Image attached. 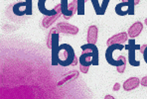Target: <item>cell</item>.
Wrapping results in <instances>:
<instances>
[{
    "label": "cell",
    "mask_w": 147,
    "mask_h": 99,
    "mask_svg": "<svg viewBox=\"0 0 147 99\" xmlns=\"http://www.w3.org/2000/svg\"><path fill=\"white\" fill-rule=\"evenodd\" d=\"M105 99H107V98H113V97H112V96H110V95H107V96H105Z\"/></svg>",
    "instance_id": "24"
},
{
    "label": "cell",
    "mask_w": 147,
    "mask_h": 99,
    "mask_svg": "<svg viewBox=\"0 0 147 99\" xmlns=\"http://www.w3.org/2000/svg\"><path fill=\"white\" fill-rule=\"evenodd\" d=\"M83 50L81 57L79 59L80 70L83 74H88L90 66H98L99 64V54L98 49L94 44H86L81 47Z\"/></svg>",
    "instance_id": "1"
},
{
    "label": "cell",
    "mask_w": 147,
    "mask_h": 99,
    "mask_svg": "<svg viewBox=\"0 0 147 99\" xmlns=\"http://www.w3.org/2000/svg\"><path fill=\"white\" fill-rule=\"evenodd\" d=\"M119 88H120L119 83H115V84L113 85V88H112V89H113L114 91H117V90H119Z\"/></svg>",
    "instance_id": "21"
},
{
    "label": "cell",
    "mask_w": 147,
    "mask_h": 99,
    "mask_svg": "<svg viewBox=\"0 0 147 99\" xmlns=\"http://www.w3.org/2000/svg\"><path fill=\"white\" fill-rule=\"evenodd\" d=\"M142 30H143V24L141 22H135L134 24H132L129 27L128 31H127V35L129 38L134 39L141 33Z\"/></svg>",
    "instance_id": "10"
},
{
    "label": "cell",
    "mask_w": 147,
    "mask_h": 99,
    "mask_svg": "<svg viewBox=\"0 0 147 99\" xmlns=\"http://www.w3.org/2000/svg\"><path fill=\"white\" fill-rule=\"evenodd\" d=\"M55 9L57 10V14L55 15H52V16H45L44 19L42 20V27L44 28V29H46V28H49L50 26H51L53 23H55L56 21L58 20V19L60 18V17L63 15L62 13V7H61V3L60 4H57V5L55 6Z\"/></svg>",
    "instance_id": "7"
},
{
    "label": "cell",
    "mask_w": 147,
    "mask_h": 99,
    "mask_svg": "<svg viewBox=\"0 0 147 99\" xmlns=\"http://www.w3.org/2000/svg\"><path fill=\"white\" fill-rule=\"evenodd\" d=\"M55 29L56 28H52V30L49 32V34H48V38H47V46H48V48L50 50L52 49V34L54 33Z\"/></svg>",
    "instance_id": "18"
},
{
    "label": "cell",
    "mask_w": 147,
    "mask_h": 99,
    "mask_svg": "<svg viewBox=\"0 0 147 99\" xmlns=\"http://www.w3.org/2000/svg\"><path fill=\"white\" fill-rule=\"evenodd\" d=\"M47 0H38V8L39 11L42 13L44 16H52V15L57 14V10L54 8V9H47L46 8V3Z\"/></svg>",
    "instance_id": "13"
},
{
    "label": "cell",
    "mask_w": 147,
    "mask_h": 99,
    "mask_svg": "<svg viewBox=\"0 0 147 99\" xmlns=\"http://www.w3.org/2000/svg\"><path fill=\"white\" fill-rule=\"evenodd\" d=\"M32 7H33V3H32V0H25L24 2H19L16 3L13 6V13H14L16 16H23L26 15L30 16L32 15Z\"/></svg>",
    "instance_id": "6"
},
{
    "label": "cell",
    "mask_w": 147,
    "mask_h": 99,
    "mask_svg": "<svg viewBox=\"0 0 147 99\" xmlns=\"http://www.w3.org/2000/svg\"><path fill=\"white\" fill-rule=\"evenodd\" d=\"M128 41V35L125 32H120V33L116 34V35L110 37L109 40L107 41V46H111L114 44H122L124 45V43Z\"/></svg>",
    "instance_id": "9"
},
{
    "label": "cell",
    "mask_w": 147,
    "mask_h": 99,
    "mask_svg": "<svg viewBox=\"0 0 147 99\" xmlns=\"http://www.w3.org/2000/svg\"><path fill=\"white\" fill-rule=\"evenodd\" d=\"M57 28L61 33L68 34V35H77L79 33V28L74 25H71L69 23L60 22L57 24Z\"/></svg>",
    "instance_id": "8"
},
{
    "label": "cell",
    "mask_w": 147,
    "mask_h": 99,
    "mask_svg": "<svg viewBox=\"0 0 147 99\" xmlns=\"http://www.w3.org/2000/svg\"><path fill=\"white\" fill-rule=\"evenodd\" d=\"M140 47L141 46L135 44V40L133 38H130V40H128V44L124 46V49L128 51V62L131 66H140V62L135 59V51L140 50Z\"/></svg>",
    "instance_id": "5"
},
{
    "label": "cell",
    "mask_w": 147,
    "mask_h": 99,
    "mask_svg": "<svg viewBox=\"0 0 147 99\" xmlns=\"http://www.w3.org/2000/svg\"><path fill=\"white\" fill-rule=\"evenodd\" d=\"M146 47H147V45H146V44H145V45H143V46H141V47H140V50H139V51H140V53H141V54H143V52H144V50H145Z\"/></svg>",
    "instance_id": "22"
},
{
    "label": "cell",
    "mask_w": 147,
    "mask_h": 99,
    "mask_svg": "<svg viewBox=\"0 0 147 99\" xmlns=\"http://www.w3.org/2000/svg\"><path fill=\"white\" fill-rule=\"evenodd\" d=\"M145 24H146V25H147V18H146V19H145Z\"/></svg>",
    "instance_id": "25"
},
{
    "label": "cell",
    "mask_w": 147,
    "mask_h": 99,
    "mask_svg": "<svg viewBox=\"0 0 147 99\" xmlns=\"http://www.w3.org/2000/svg\"><path fill=\"white\" fill-rule=\"evenodd\" d=\"M140 84L147 87V75H146V76H144V77H142V79L140 80Z\"/></svg>",
    "instance_id": "19"
},
{
    "label": "cell",
    "mask_w": 147,
    "mask_h": 99,
    "mask_svg": "<svg viewBox=\"0 0 147 99\" xmlns=\"http://www.w3.org/2000/svg\"><path fill=\"white\" fill-rule=\"evenodd\" d=\"M98 27L94 25L90 26L88 30V37H86V40H88V44L96 45V41H98Z\"/></svg>",
    "instance_id": "11"
},
{
    "label": "cell",
    "mask_w": 147,
    "mask_h": 99,
    "mask_svg": "<svg viewBox=\"0 0 147 99\" xmlns=\"http://www.w3.org/2000/svg\"><path fill=\"white\" fill-rule=\"evenodd\" d=\"M78 75H79V72H78L77 70H71L68 74H66V76L63 77L62 80H60L59 82H58V85H63L65 82H67V81L70 80V79H73V78H75V77H78Z\"/></svg>",
    "instance_id": "15"
},
{
    "label": "cell",
    "mask_w": 147,
    "mask_h": 99,
    "mask_svg": "<svg viewBox=\"0 0 147 99\" xmlns=\"http://www.w3.org/2000/svg\"><path fill=\"white\" fill-rule=\"evenodd\" d=\"M88 1V0H78V15H85V5Z\"/></svg>",
    "instance_id": "16"
},
{
    "label": "cell",
    "mask_w": 147,
    "mask_h": 99,
    "mask_svg": "<svg viewBox=\"0 0 147 99\" xmlns=\"http://www.w3.org/2000/svg\"><path fill=\"white\" fill-rule=\"evenodd\" d=\"M61 7H62V13H63V16L66 20H69L70 18H72L73 15L69 12V3H68V0H61Z\"/></svg>",
    "instance_id": "14"
},
{
    "label": "cell",
    "mask_w": 147,
    "mask_h": 99,
    "mask_svg": "<svg viewBox=\"0 0 147 99\" xmlns=\"http://www.w3.org/2000/svg\"><path fill=\"white\" fill-rule=\"evenodd\" d=\"M60 50L63 52V55H59L58 57V64L62 66H72L76 57L75 51L72 48V46L68 44H62L60 45Z\"/></svg>",
    "instance_id": "2"
},
{
    "label": "cell",
    "mask_w": 147,
    "mask_h": 99,
    "mask_svg": "<svg viewBox=\"0 0 147 99\" xmlns=\"http://www.w3.org/2000/svg\"><path fill=\"white\" fill-rule=\"evenodd\" d=\"M142 55H143L144 62H145L146 64H147V47L145 48V50H144V52H143V54H142Z\"/></svg>",
    "instance_id": "20"
},
{
    "label": "cell",
    "mask_w": 147,
    "mask_h": 99,
    "mask_svg": "<svg viewBox=\"0 0 147 99\" xmlns=\"http://www.w3.org/2000/svg\"><path fill=\"white\" fill-rule=\"evenodd\" d=\"M68 9H69V12L74 16V15L78 12V0H72L71 3H69Z\"/></svg>",
    "instance_id": "17"
},
{
    "label": "cell",
    "mask_w": 147,
    "mask_h": 99,
    "mask_svg": "<svg viewBox=\"0 0 147 99\" xmlns=\"http://www.w3.org/2000/svg\"><path fill=\"white\" fill-rule=\"evenodd\" d=\"M140 84V80L137 77H130V78L126 79L124 83H123V89L125 91H130L135 88H137Z\"/></svg>",
    "instance_id": "12"
},
{
    "label": "cell",
    "mask_w": 147,
    "mask_h": 99,
    "mask_svg": "<svg viewBox=\"0 0 147 99\" xmlns=\"http://www.w3.org/2000/svg\"><path fill=\"white\" fill-rule=\"evenodd\" d=\"M59 32V29L56 27L54 33L52 34V66H58V57H59L60 53Z\"/></svg>",
    "instance_id": "4"
},
{
    "label": "cell",
    "mask_w": 147,
    "mask_h": 99,
    "mask_svg": "<svg viewBox=\"0 0 147 99\" xmlns=\"http://www.w3.org/2000/svg\"><path fill=\"white\" fill-rule=\"evenodd\" d=\"M77 64H78V58H77V57H75V60H74L72 66H77Z\"/></svg>",
    "instance_id": "23"
},
{
    "label": "cell",
    "mask_w": 147,
    "mask_h": 99,
    "mask_svg": "<svg viewBox=\"0 0 147 99\" xmlns=\"http://www.w3.org/2000/svg\"><path fill=\"white\" fill-rule=\"evenodd\" d=\"M140 0H126L120 2L115 6V13L119 16H133L134 15V7L139 3Z\"/></svg>",
    "instance_id": "3"
}]
</instances>
